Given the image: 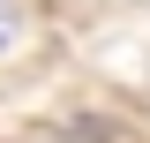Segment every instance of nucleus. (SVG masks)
Segmentation results:
<instances>
[{
    "instance_id": "f257e3e1",
    "label": "nucleus",
    "mask_w": 150,
    "mask_h": 143,
    "mask_svg": "<svg viewBox=\"0 0 150 143\" xmlns=\"http://www.w3.org/2000/svg\"><path fill=\"white\" fill-rule=\"evenodd\" d=\"M15 23H23V0H0V45L15 38Z\"/></svg>"
}]
</instances>
